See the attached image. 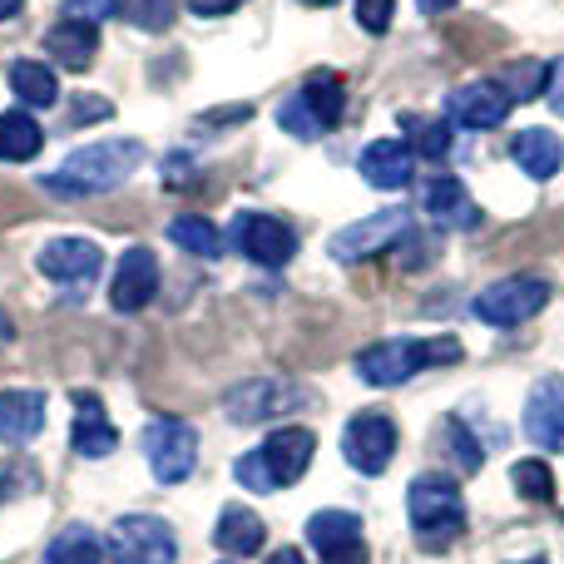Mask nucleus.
Instances as JSON below:
<instances>
[{"label": "nucleus", "instance_id": "5701e85b", "mask_svg": "<svg viewBox=\"0 0 564 564\" xmlns=\"http://www.w3.org/2000/svg\"><path fill=\"white\" fill-rule=\"evenodd\" d=\"M6 79H10V89H15L20 105H30V109H55L59 105L55 65H40V59H10Z\"/></svg>", "mask_w": 564, "mask_h": 564}, {"label": "nucleus", "instance_id": "412c9836", "mask_svg": "<svg viewBox=\"0 0 564 564\" xmlns=\"http://www.w3.org/2000/svg\"><path fill=\"white\" fill-rule=\"evenodd\" d=\"M421 208L446 228H476L480 224V208L470 204V194H466L460 178H426V188H421Z\"/></svg>", "mask_w": 564, "mask_h": 564}, {"label": "nucleus", "instance_id": "72a5a7b5", "mask_svg": "<svg viewBox=\"0 0 564 564\" xmlns=\"http://www.w3.org/2000/svg\"><path fill=\"white\" fill-rule=\"evenodd\" d=\"M446 441H451V451H456V466L466 470V476H476V470H480V446L466 436V426H460V421H446Z\"/></svg>", "mask_w": 564, "mask_h": 564}, {"label": "nucleus", "instance_id": "f03ea898", "mask_svg": "<svg viewBox=\"0 0 564 564\" xmlns=\"http://www.w3.org/2000/svg\"><path fill=\"white\" fill-rule=\"evenodd\" d=\"M451 361H460V341H451V337H431V341L391 337V341H371L367 351H357V377L367 387H401L416 371L451 367Z\"/></svg>", "mask_w": 564, "mask_h": 564}, {"label": "nucleus", "instance_id": "b1692460", "mask_svg": "<svg viewBox=\"0 0 564 564\" xmlns=\"http://www.w3.org/2000/svg\"><path fill=\"white\" fill-rule=\"evenodd\" d=\"M45 149V129L30 109H6L0 115V164H30Z\"/></svg>", "mask_w": 564, "mask_h": 564}, {"label": "nucleus", "instance_id": "7ed1b4c3", "mask_svg": "<svg viewBox=\"0 0 564 564\" xmlns=\"http://www.w3.org/2000/svg\"><path fill=\"white\" fill-rule=\"evenodd\" d=\"M406 516H411V530H416V540L426 550H451L460 535H466V500H460L456 480L436 476V470L411 480Z\"/></svg>", "mask_w": 564, "mask_h": 564}, {"label": "nucleus", "instance_id": "393cba45", "mask_svg": "<svg viewBox=\"0 0 564 564\" xmlns=\"http://www.w3.org/2000/svg\"><path fill=\"white\" fill-rule=\"evenodd\" d=\"M263 540H268V525L248 506H228L224 516H218L214 545L224 550V555H258V550H263Z\"/></svg>", "mask_w": 564, "mask_h": 564}, {"label": "nucleus", "instance_id": "423d86ee", "mask_svg": "<svg viewBox=\"0 0 564 564\" xmlns=\"http://www.w3.org/2000/svg\"><path fill=\"white\" fill-rule=\"evenodd\" d=\"M397 421L387 416V411H361V416L347 421V431H341V456H347L351 470H361V476H381V470L391 466V456H397Z\"/></svg>", "mask_w": 564, "mask_h": 564}, {"label": "nucleus", "instance_id": "f3484780", "mask_svg": "<svg viewBox=\"0 0 564 564\" xmlns=\"http://www.w3.org/2000/svg\"><path fill=\"white\" fill-rule=\"evenodd\" d=\"M159 292V258L149 248H129L115 268V282H109V302L115 312H144Z\"/></svg>", "mask_w": 564, "mask_h": 564}, {"label": "nucleus", "instance_id": "f704fd0d", "mask_svg": "<svg viewBox=\"0 0 564 564\" xmlns=\"http://www.w3.org/2000/svg\"><path fill=\"white\" fill-rule=\"evenodd\" d=\"M391 15H397V0H357V25L367 35H381L391 25Z\"/></svg>", "mask_w": 564, "mask_h": 564}, {"label": "nucleus", "instance_id": "6e6552de", "mask_svg": "<svg viewBox=\"0 0 564 564\" xmlns=\"http://www.w3.org/2000/svg\"><path fill=\"white\" fill-rule=\"evenodd\" d=\"M550 302V288L540 278H506L476 297V317L490 327H520Z\"/></svg>", "mask_w": 564, "mask_h": 564}, {"label": "nucleus", "instance_id": "c85d7f7f", "mask_svg": "<svg viewBox=\"0 0 564 564\" xmlns=\"http://www.w3.org/2000/svg\"><path fill=\"white\" fill-rule=\"evenodd\" d=\"M550 75H555V69L540 65V59H520V65H506V79H500V89H506L510 105H525V99L545 95Z\"/></svg>", "mask_w": 564, "mask_h": 564}, {"label": "nucleus", "instance_id": "4c0bfd02", "mask_svg": "<svg viewBox=\"0 0 564 564\" xmlns=\"http://www.w3.org/2000/svg\"><path fill=\"white\" fill-rule=\"evenodd\" d=\"M194 15H204V20H214V15H228V10H238L243 0H184Z\"/></svg>", "mask_w": 564, "mask_h": 564}, {"label": "nucleus", "instance_id": "2eb2a0df", "mask_svg": "<svg viewBox=\"0 0 564 564\" xmlns=\"http://www.w3.org/2000/svg\"><path fill=\"white\" fill-rule=\"evenodd\" d=\"M357 169L371 188H381V194H401V188L411 184V174H416V149H411L406 139H377V144L361 149Z\"/></svg>", "mask_w": 564, "mask_h": 564}, {"label": "nucleus", "instance_id": "9b49d317", "mask_svg": "<svg viewBox=\"0 0 564 564\" xmlns=\"http://www.w3.org/2000/svg\"><path fill=\"white\" fill-rule=\"evenodd\" d=\"M307 545L322 555V564H367L361 520L351 510H317L307 520Z\"/></svg>", "mask_w": 564, "mask_h": 564}, {"label": "nucleus", "instance_id": "c03bdc74", "mask_svg": "<svg viewBox=\"0 0 564 564\" xmlns=\"http://www.w3.org/2000/svg\"><path fill=\"white\" fill-rule=\"evenodd\" d=\"M520 564H545V560H520Z\"/></svg>", "mask_w": 564, "mask_h": 564}, {"label": "nucleus", "instance_id": "a211bd4d", "mask_svg": "<svg viewBox=\"0 0 564 564\" xmlns=\"http://www.w3.org/2000/svg\"><path fill=\"white\" fill-rule=\"evenodd\" d=\"M69 446H75V456H85V460H99V456H109V451L119 446V431H115V421H109L105 401L89 397V391H75V426H69Z\"/></svg>", "mask_w": 564, "mask_h": 564}, {"label": "nucleus", "instance_id": "dca6fc26", "mask_svg": "<svg viewBox=\"0 0 564 564\" xmlns=\"http://www.w3.org/2000/svg\"><path fill=\"white\" fill-rule=\"evenodd\" d=\"M35 268L45 273L50 282H95L99 268H105V253H99V243H89V238H55V243L40 248Z\"/></svg>", "mask_w": 564, "mask_h": 564}, {"label": "nucleus", "instance_id": "2f4dec72", "mask_svg": "<svg viewBox=\"0 0 564 564\" xmlns=\"http://www.w3.org/2000/svg\"><path fill=\"white\" fill-rule=\"evenodd\" d=\"M119 10L129 15V25H139V30H149V35H159V30L174 25L178 0H124Z\"/></svg>", "mask_w": 564, "mask_h": 564}, {"label": "nucleus", "instance_id": "c9c22d12", "mask_svg": "<svg viewBox=\"0 0 564 564\" xmlns=\"http://www.w3.org/2000/svg\"><path fill=\"white\" fill-rule=\"evenodd\" d=\"M119 15V0H65V20H85V25H99V20Z\"/></svg>", "mask_w": 564, "mask_h": 564}, {"label": "nucleus", "instance_id": "a19ab883", "mask_svg": "<svg viewBox=\"0 0 564 564\" xmlns=\"http://www.w3.org/2000/svg\"><path fill=\"white\" fill-rule=\"evenodd\" d=\"M416 6H421V10H426V15H446V10H451V6H456V0H416Z\"/></svg>", "mask_w": 564, "mask_h": 564}, {"label": "nucleus", "instance_id": "58836bf2", "mask_svg": "<svg viewBox=\"0 0 564 564\" xmlns=\"http://www.w3.org/2000/svg\"><path fill=\"white\" fill-rule=\"evenodd\" d=\"M10 341H15V317H10V312L0 307V351H6Z\"/></svg>", "mask_w": 564, "mask_h": 564}, {"label": "nucleus", "instance_id": "cd10ccee", "mask_svg": "<svg viewBox=\"0 0 564 564\" xmlns=\"http://www.w3.org/2000/svg\"><path fill=\"white\" fill-rule=\"evenodd\" d=\"M169 243L184 248V253H194V258L224 253V234H218V224H208V218H198V214H178L174 224H169Z\"/></svg>", "mask_w": 564, "mask_h": 564}, {"label": "nucleus", "instance_id": "37998d69", "mask_svg": "<svg viewBox=\"0 0 564 564\" xmlns=\"http://www.w3.org/2000/svg\"><path fill=\"white\" fill-rule=\"evenodd\" d=\"M302 6H337V0H302Z\"/></svg>", "mask_w": 564, "mask_h": 564}, {"label": "nucleus", "instance_id": "f8f14e48", "mask_svg": "<svg viewBox=\"0 0 564 564\" xmlns=\"http://www.w3.org/2000/svg\"><path fill=\"white\" fill-rule=\"evenodd\" d=\"M525 436L540 451L560 456L564 451V377H545L525 397Z\"/></svg>", "mask_w": 564, "mask_h": 564}, {"label": "nucleus", "instance_id": "79ce46f5", "mask_svg": "<svg viewBox=\"0 0 564 564\" xmlns=\"http://www.w3.org/2000/svg\"><path fill=\"white\" fill-rule=\"evenodd\" d=\"M20 6H25V0H0V20H10V15H20Z\"/></svg>", "mask_w": 564, "mask_h": 564}, {"label": "nucleus", "instance_id": "f257e3e1", "mask_svg": "<svg viewBox=\"0 0 564 564\" xmlns=\"http://www.w3.org/2000/svg\"><path fill=\"white\" fill-rule=\"evenodd\" d=\"M139 164H144V144L139 139H99V144L75 149L40 184L55 198H95V194H115L119 184H129Z\"/></svg>", "mask_w": 564, "mask_h": 564}, {"label": "nucleus", "instance_id": "ddd939ff", "mask_svg": "<svg viewBox=\"0 0 564 564\" xmlns=\"http://www.w3.org/2000/svg\"><path fill=\"white\" fill-rule=\"evenodd\" d=\"M312 451H317V436H312L307 426H278L273 436L258 446V456H263L268 476H273V486H297L302 476H307L312 466Z\"/></svg>", "mask_w": 564, "mask_h": 564}, {"label": "nucleus", "instance_id": "473e14b6", "mask_svg": "<svg viewBox=\"0 0 564 564\" xmlns=\"http://www.w3.org/2000/svg\"><path fill=\"white\" fill-rule=\"evenodd\" d=\"M234 476H238V486H243V490H253V496H273V490H278L258 451H248V456H238V460H234Z\"/></svg>", "mask_w": 564, "mask_h": 564}, {"label": "nucleus", "instance_id": "4be33fe9", "mask_svg": "<svg viewBox=\"0 0 564 564\" xmlns=\"http://www.w3.org/2000/svg\"><path fill=\"white\" fill-rule=\"evenodd\" d=\"M510 159H516L535 184H550V178L560 174V164H564V144L550 134V129H520L516 144H510Z\"/></svg>", "mask_w": 564, "mask_h": 564}, {"label": "nucleus", "instance_id": "ea45409f", "mask_svg": "<svg viewBox=\"0 0 564 564\" xmlns=\"http://www.w3.org/2000/svg\"><path fill=\"white\" fill-rule=\"evenodd\" d=\"M268 564H307V560H302V550H273Z\"/></svg>", "mask_w": 564, "mask_h": 564}, {"label": "nucleus", "instance_id": "20e7f679", "mask_svg": "<svg viewBox=\"0 0 564 564\" xmlns=\"http://www.w3.org/2000/svg\"><path fill=\"white\" fill-rule=\"evenodd\" d=\"M144 456L159 486H184L198 466V431L188 421L159 416L144 426Z\"/></svg>", "mask_w": 564, "mask_h": 564}, {"label": "nucleus", "instance_id": "a878e982", "mask_svg": "<svg viewBox=\"0 0 564 564\" xmlns=\"http://www.w3.org/2000/svg\"><path fill=\"white\" fill-rule=\"evenodd\" d=\"M297 99L312 109V119H317L322 129H337L341 115H347V89H341V79L332 75V69H317V75L297 89Z\"/></svg>", "mask_w": 564, "mask_h": 564}, {"label": "nucleus", "instance_id": "0eeeda50", "mask_svg": "<svg viewBox=\"0 0 564 564\" xmlns=\"http://www.w3.org/2000/svg\"><path fill=\"white\" fill-rule=\"evenodd\" d=\"M234 248L258 268H288L297 253V234L273 214H238L234 218Z\"/></svg>", "mask_w": 564, "mask_h": 564}, {"label": "nucleus", "instance_id": "1a4fd4ad", "mask_svg": "<svg viewBox=\"0 0 564 564\" xmlns=\"http://www.w3.org/2000/svg\"><path fill=\"white\" fill-rule=\"evenodd\" d=\"M307 406V391L288 387V381H238L224 397V411L238 426H258V421H278L288 411Z\"/></svg>", "mask_w": 564, "mask_h": 564}, {"label": "nucleus", "instance_id": "39448f33", "mask_svg": "<svg viewBox=\"0 0 564 564\" xmlns=\"http://www.w3.org/2000/svg\"><path fill=\"white\" fill-rule=\"evenodd\" d=\"M109 550L119 564H174L178 560V540L174 525L159 516H119L109 530Z\"/></svg>", "mask_w": 564, "mask_h": 564}, {"label": "nucleus", "instance_id": "c756f323", "mask_svg": "<svg viewBox=\"0 0 564 564\" xmlns=\"http://www.w3.org/2000/svg\"><path fill=\"white\" fill-rule=\"evenodd\" d=\"M510 480H516L520 500H530V506H550V500H555V470H550L545 460H516Z\"/></svg>", "mask_w": 564, "mask_h": 564}, {"label": "nucleus", "instance_id": "bb28decb", "mask_svg": "<svg viewBox=\"0 0 564 564\" xmlns=\"http://www.w3.org/2000/svg\"><path fill=\"white\" fill-rule=\"evenodd\" d=\"M45 564H105V540L95 535V525H65L45 550Z\"/></svg>", "mask_w": 564, "mask_h": 564}, {"label": "nucleus", "instance_id": "aec40b11", "mask_svg": "<svg viewBox=\"0 0 564 564\" xmlns=\"http://www.w3.org/2000/svg\"><path fill=\"white\" fill-rule=\"evenodd\" d=\"M45 50L59 69L69 75H85L99 55V25H85V20H59V25L45 30Z\"/></svg>", "mask_w": 564, "mask_h": 564}, {"label": "nucleus", "instance_id": "7c9ffc66", "mask_svg": "<svg viewBox=\"0 0 564 564\" xmlns=\"http://www.w3.org/2000/svg\"><path fill=\"white\" fill-rule=\"evenodd\" d=\"M401 124H406L411 144H416V154L426 159H446L451 154V124H441V119H421V115H401Z\"/></svg>", "mask_w": 564, "mask_h": 564}, {"label": "nucleus", "instance_id": "6ab92c4d", "mask_svg": "<svg viewBox=\"0 0 564 564\" xmlns=\"http://www.w3.org/2000/svg\"><path fill=\"white\" fill-rule=\"evenodd\" d=\"M45 431V391L10 387L0 391V441L6 446H30Z\"/></svg>", "mask_w": 564, "mask_h": 564}, {"label": "nucleus", "instance_id": "4468645a", "mask_svg": "<svg viewBox=\"0 0 564 564\" xmlns=\"http://www.w3.org/2000/svg\"><path fill=\"white\" fill-rule=\"evenodd\" d=\"M446 109L460 129H496V124H506V115L516 105L506 99V89H500L496 79H470V85L451 89Z\"/></svg>", "mask_w": 564, "mask_h": 564}, {"label": "nucleus", "instance_id": "e433bc0d", "mask_svg": "<svg viewBox=\"0 0 564 564\" xmlns=\"http://www.w3.org/2000/svg\"><path fill=\"white\" fill-rule=\"evenodd\" d=\"M75 115H69V124H89V119H95V124H99V119H109V115H115V105H109V99L105 95H79L75 99Z\"/></svg>", "mask_w": 564, "mask_h": 564}, {"label": "nucleus", "instance_id": "9d476101", "mask_svg": "<svg viewBox=\"0 0 564 564\" xmlns=\"http://www.w3.org/2000/svg\"><path fill=\"white\" fill-rule=\"evenodd\" d=\"M406 234H411V214L406 208H387V214H371V218H361V224H347L327 243V253L337 258V263H361V258L381 253V248H391Z\"/></svg>", "mask_w": 564, "mask_h": 564}]
</instances>
